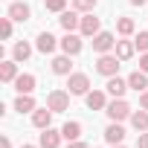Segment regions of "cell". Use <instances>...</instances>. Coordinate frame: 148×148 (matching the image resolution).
<instances>
[{"label": "cell", "mask_w": 148, "mask_h": 148, "mask_svg": "<svg viewBox=\"0 0 148 148\" xmlns=\"http://www.w3.org/2000/svg\"><path fill=\"white\" fill-rule=\"evenodd\" d=\"M119 67H122V58H119L116 52H105V55L96 58V73H99V76H105V79L119 76Z\"/></svg>", "instance_id": "cell-1"}, {"label": "cell", "mask_w": 148, "mask_h": 148, "mask_svg": "<svg viewBox=\"0 0 148 148\" xmlns=\"http://www.w3.org/2000/svg\"><path fill=\"white\" fill-rule=\"evenodd\" d=\"M105 113H108V119H110V122H125V119H131L134 108H131L125 99H110V102H108V108H105Z\"/></svg>", "instance_id": "cell-2"}, {"label": "cell", "mask_w": 148, "mask_h": 148, "mask_svg": "<svg viewBox=\"0 0 148 148\" xmlns=\"http://www.w3.org/2000/svg\"><path fill=\"white\" fill-rule=\"evenodd\" d=\"M67 90H70V96H87L90 93L87 73H70V76H67Z\"/></svg>", "instance_id": "cell-3"}, {"label": "cell", "mask_w": 148, "mask_h": 148, "mask_svg": "<svg viewBox=\"0 0 148 148\" xmlns=\"http://www.w3.org/2000/svg\"><path fill=\"white\" fill-rule=\"evenodd\" d=\"M47 108H49L52 113L70 110V90H52V93L47 96Z\"/></svg>", "instance_id": "cell-4"}, {"label": "cell", "mask_w": 148, "mask_h": 148, "mask_svg": "<svg viewBox=\"0 0 148 148\" xmlns=\"http://www.w3.org/2000/svg\"><path fill=\"white\" fill-rule=\"evenodd\" d=\"M93 52L96 55H105V52H110L113 47H116V38L110 35V32H99V35H93Z\"/></svg>", "instance_id": "cell-5"}, {"label": "cell", "mask_w": 148, "mask_h": 148, "mask_svg": "<svg viewBox=\"0 0 148 148\" xmlns=\"http://www.w3.org/2000/svg\"><path fill=\"white\" fill-rule=\"evenodd\" d=\"M55 47H61V41H58L52 32H41V35L35 38V49H38V52H44V55H52V52H55Z\"/></svg>", "instance_id": "cell-6"}, {"label": "cell", "mask_w": 148, "mask_h": 148, "mask_svg": "<svg viewBox=\"0 0 148 148\" xmlns=\"http://www.w3.org/2000/svg\"><path fill=\"white\" fill-rule=\"evenodd\" d=\"M6 15H9L12 21L23 23V21H29V18H32V9H29V3H23V0H15V3H9Z\"/></svg>", "instance_id": "cell-7"}, {"label": "cell", "mask_w": 148, "mask_h": 148, "mask_svg": "<svg viewBox=\"0 0 148 148\" xmlns=\"http://www.w3.org/2000/svg\"><path fill=\"white\" fill-rule=\"evenodd\" d=\"M79 32H82L84 38H93V35H99V32H102V21H99L93 12H87V15L82 18V26H79Z\"/></svg>", "instance_id": "cell-8"}, {"label": "cell", "mask_w": 148, "mask_h": 148, "mask_svg": "<svg viewBox=\"0 0 148 148\" xmlns=\"http://www.w3.org/2000/svg\"><path fill=\"white\" fill-rule=\"evenodd\" d=\"M82 47H84V41H82V35H76V32H67V35L61 38V52H67V55H79Z\"/></svg>", "instance_id": "cell-9"}, {"label": "cell", "mask_w": 148, "mask_h": 148, "mask_svg": "<svg viewBox=\"0 0 148 148\" xmlns=\"http://www.w3.org/2000/svg\"><path fill=\"white\" fill-rule=\"evenodd\" d=\"M58 23H61V29L64 32H76L79 26H82V12H76V9H73V12H61V18H58Z\"/></svg>", "instance_id": "cell-10"}, {"label": "cell", "mask_w": 148, "mask_h": 148, "mask_svg": "<svg viewBox=\"0 0 148 148\" xmlns=\"http://www.w3.org/2000/svg\"><path fill=\"white\" fill-rule=\"evenodd\" d=\"M18 76H21V73H18V61H15V58L0 61V82H3V84H12Z\"/></svg>", "instance_id": "cell-11"}, {"label": "cell", "mask_w": 148, "mask_h": 148, "mask_svg": "<svg viewBox=\"0 0 148 148\" xmlns=\"http://www.w3.org/2000/svg\"><path fill=\"white\" fill-rule=\"evenodd\" d=\"M61 139H64L61 131H55V128H44L41 136H38V145H41V148H58Z\"/></svg>", "instance_id": "cell-12"}, {"label": "cell", "mask_w": 148, "mask_h": 148, "mask_svg": "<svg viewBox=\"0 0 148 148\" xmlns=\"http://www.w3.org/2000/svg\"><path fill=\"white\" fill-rule=\"evenodd\" d=\"M105 90H108L113 99H122V96H125V90H131V87H128V79L110 76V79H108V84H105Z\"/></svg>", "instance_id": "cell-13"}, {"label": "cell", "mask_w": 148, "mask_h": 148, "mask_svg": "<svg viewBox=\"0 0 148 148\" xmlns=\"http://www.w3.org/2000/svg\"><path fill=\"white\" fill-rule=\"evenodd\" d=\"M84 105H87L90 110H105V108H108V93H105V90H90V93L84 96Z\"/></svg>", "instance_id": "cell-14"}, {"label": "cell", "mask_w": 148, "mask_h": 148, "mask_svg": "<svg viewBox=\"0 0 148 148\" xmlns=\"http://www.w3.org/2000/svg\"><path fill=\"white\" fill-rule=\"evenodd\" d=\"M105 142H110V145H122V139H125V128H122V122H110L108 128H105Z\"/></svg>", "instance_id": "cell-15"}, {"label": "cell", "mask_w": 148, "mask_h": 148, "mask_svg": "<svg viewBox=\"0 0 148 148\" xmlns=\"http://www.w3.org/2000/svg\"><path fill=\"white\" fill-rule=\"evenodd\" d=\"M52 73H55V76H70V73H73V55H55L52 58Z\"/></svg>", "instance_id": "cell-16"}, {"label": "cell", "mask_w": 148, "mask_h": 148, "mask_svg": "<svg viewBox=\"0 0 148 148\" xmlns=\"http://www.w3.org/2000/svg\"><path fill=\"white\" fill-rule=\"evenodd\" d=\"M12 84H15V90H18V93H32V90H35V84H38V79L32 76V73H21V76H18Z\"/></svg>", "instance_id": "cell-17"}, {"label": "cell", "mask_w": 148, "mask_h": 148, "mask_svg": "<svg viewBox=\"0 0 148 148\" xmlns=\"http://www.w3.org/2000/svg\"><path fill=\"white\" fill-rule=\"evenodd\" d=\"M32 125L41 128V131L49 128V125H52V110H49V108H35V110H32Z\"/></svg>", "instance_id": "cell-18"}, {"label": "cell", "mask_w": 148, "mask_h": 148, "mask_svg": "<svg viewBox=\"0 0 148 148\" xmlns=\"http://www.w3.org/2000/svg\"><path fill=\"white\" fill-rule=\"evenodd\" d=\"M128 87H131V90H136V93L148 90V73H142V70H134L131 76H128Z\"/></svg>", "instance_id": "cell-19"}, {"label": "cell", "mask_w": 148, "mask_h": 148, "mask_svg": "<svg viewBox=\"0 0 148 148\" xmlns=\"http://www.w3.org/2000/svg\"><path fill=\"white\" fill-rule=\"evenodd\" d=\"M38 105H35V99H32V93H18V99H15V110L18 113H32Z\"/></svg>", "instance_id": "cell-20"}, {"label": "cell", "mask_w": 148, "mask_h": 148, "mask_svg": "<svg viewBox=\"0 0 148 148\" xmlns=\"http://www.w3.org/2000/svg\"><path fill=\"white\" fill-rule=\"evenodd\" d=\"M61 136H64L67 142H73V139H82V122H76V119L64 122V128H61Z\"/></svg>", "instance_id": "cell-21"}, {"label": "cell", "mask_w": 148, "mask_h": 148, "mask_svg": "<svg viewBox=\"0 0 148 148\" xmlns=\"http://www.w3.org/2000/svg\"><path fill=\"white\" fill-rule=\"evenodd\" d=\"M29 55H32V44H26V41H18V44L12 47V58H15L18 64L29 61Z\"/></svg>", "instance_id": "cell-22"}, {"label": "cell", "mask_w": 148, "mask_h": 148, "mask_svg": "<svg viewBox=\"0 0 148 148\" xmlns=\"http://www.w3.org/2000/svg\"><path fill=\"white\" fill-rule=\"evenodd\" d=\"M131 125H134V131H148V110L145 108H139V110H134L131 113Z\"/></svg>", "instance_id": "cell-23"}, {"label": "cell", "mask_w": 148, "mask_h": 148, "mask_svg": "<svg viewBox=\"0 0 148 148\" xmlns=\"http://www.w3.org/2000/svg\"><path fill=\"white\" fill-rule=\"evenodd\" d=\"M116 32H119L122 38L134 35V32H136V21H134V18H116Z\"/></svg>", "instance_id": "cell-24"}, {"label": "cell", "mask_w": 148, "mask_h": 148, "mask_svg": "<svg viewBox=\"0 0 148 148\" xmlns=\"http://www.w3.org/2000/svg\"><path fill=\"white\" fill-rule=\"evenodd\" d=\"M113 52L122 58V61H128V58H134V52H136V47H134V41H116V47H113Z\"/></svg>", "instance_id": "cell-25"}, {"label": "cell", "mask_w": 148, "mask_h": 148, "mask_svg": "<svg viewBox=\"0 0 148 148\" xmlns=\"http://www.w3.org/2000/svg\"><path fill=\"white\" fill-rule=\"evenodd\" d=\"M73 9L82 12V15H87V12L96 9V0H73Z\"/></svg>", "instance_id": "cell-26"}, {"label": "cell", "mask_w": 148, "mask_h": 148, "mask_svg": "<svg viewBox=\"0 0 148 148\" xmlns=\"http://www.w3.org/2000/svg\"><path fill=\"white\" fill-rule=\"evenodd\" d=\"M67 3H70V0H44V9H47V12H58V15H61V12L67 9Z\"/></svg>", "instance_id": "cell-27"}, {"label": "cell", "mask_w": 148, "mask_h": 148, "mask_svg": "<svg viewBox=\"0 0 148 148\" xmlns=\"http://www.w3.org/2000/svg\"><path fill=\"white\" fill-rule=\"evenodd\" d=\"M0 35H3V41L12 38V18H9V15H6V18H0Z\"/></svg>", "instance_id": "cell-28"}, {"label": "cell", "mask_w": 148, "mask_h": 148, "mask_svg": "<svg viewBox=\"0 0 148 148\" xmlns=\"http://www.w3.org/2000/svg\"><path fill=\"white\" fill-rule=\"evenodd\" d=\"M134 47H136L139 52H148V32H139V35L134 38Z\"/></svg>", "instance_id": "cell-29"}, {"label": "cell", "mask_w": 148, "mask_h": 148, "mask_svg": "<svg viewBox=\"0 0 148 148\" xmlns=\"http://www.w3.org/2000/svg\"><path fill=\"white\" fill-rule=\"evenodd\" d=\"M136 148H148V134H145V131L136 136Z\"/></svg>", "instance_id": "cell-30"}, {"label": "cell", "mask_w": 148, "mask_h": 148, "mask_svg": "<svg viewBox=\"0 0 148 148\" xmlns=\"http://www.w3.org/2000/svg\"><path fill=\"white\" fill-rule=\"evenodd\" d=\"M139 70H142V73H148V52H142V55H139Z\"/></svg>", "instance_id": "cell-31"}, {"label": "cell", "mask_w": 148, "mask_h": 148, "mask_svg": "<svg viewBox=\"0 0 148 148\" xmlns=\"http://www.w3.org/2000/svg\"><path fill=\"white\" fill-rule=\"evenodd\" d=\"M139 108H145V110H148V90H142V93H139Z\"/></svg>", "instance_id": "cell-32"}, {"label": "cell", "mask_w": 148, "mask_h": 148, "mask_svg": "<svg viewBox=\"0 0 148 148\" xmlns=\"http://www.w3.org/2000/svg\"><path fill=\"white\" fill-rule=\"evenodd\" d=\"M67 148H87V142H82V139H73V142H67Z\"/></svg>", "instance_id": "cell-33"}, {"label": "cell", "mask_w": 148, "mask_h": 148, "mask_svg": "<svg viewBox=\"0 0 148 148\" xmlns=\"http://www.w3.org/2000/svg\"><path fill=\"white\" fill-rule=\"evenodd\" d=\"M0 148H12V139L3 134V136H0Z\"/></svg>", "instance_id": "cell-34"}, {"label": "cell", "mask_w": 148, "mask_h": 148, "mask_svg": "<svg viewBox=\"0 0 148 148\" xmlns=\"http://www.w3.org/2000/svg\"><path fill=\"white\" fill-rule=\"evenodd\" d=\"M128 3H131V6H145L148 0H128Z\"/></svg>", "instance_id": "cell-35"}, {"label": "cell", "mask_w": 148, "mask_h": 148, "mask_svg": "<svg viewBox=\"0 0 148 148\" xmlns=\"http://www.w3.org/2000/svg\"><path fill=\"white\" fill-rule=\"evenodd\" d=\"M21 148H41V145H21Z\"/></svg>", "instance_id": "cell-36"}, {"label": "cell", "mask_w": 148, "mask_h": 148, "mask_svg": "<svg viewBox=\"0 0 148 148\" xmlns=\"http://www.w3.org/2000/svg\"><path fill=\"white\" fill-rule=\"evenodd\" d=\"M113 148H125V145H113Z\"/></svg>", "instance_id": "cell-37"}]
</instances>
